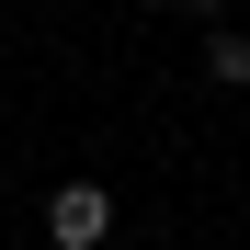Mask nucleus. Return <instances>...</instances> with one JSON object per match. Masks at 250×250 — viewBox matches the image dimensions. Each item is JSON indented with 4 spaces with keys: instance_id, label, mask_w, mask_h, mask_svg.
<instances>
[{
    "instance_id": "obj_1",
    "label": "nucleus",
    "mask_w": 250,
    "mask_h": 250,
    "mask_svg": "<svg viewBox=\"0 0 250 250\" xmlns=\"http://www.w3.org/2000/svg\"><path fill=\"white\" fill-rule=\"evenodd\" d=\"M103 228H114V193L103 182H57L46 193V239L57 250H103Z\"/></svg>"
},
{
    "instance_id": "obj_2",
    "label": "nucleus",
    "mask_w": 250,
    "mask_h": 250,
    "mask_svg": "<svg viewBox=\"0 0 250 250\" xmlns=\"http://www.w3.org/2000/svg\"><path fill=\"white\" fill-rule=\"evenodd\" d=\"M205 80L216 91H250V34L239 23H205Z\"/></svg>"
}]
</instances>
